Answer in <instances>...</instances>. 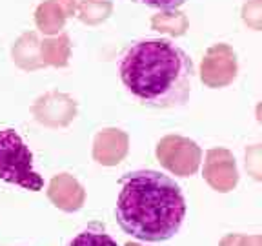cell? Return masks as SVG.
<instances>
[{"mask_svg":"<svg viewBox=\"0 0 262 246\" xmlns=\"http://www.w3.org/2000/svg\"><path fill=\"white\" fill-rule=\"evenodd\" d=\"M131 97L149 108H175L188 100L195 68L184 49L169 38H144L131 44L119 64Z\"/></svg>","mask_w":262,"mask_h":246,"instance_id":"6da1fadb","label":"cell"},{"mask_svg":"<svg viewBox=\"0 0 262 246\" xmlns=\"http://www.w3.org/2000/svg\"><path fill=\"white\" fill-rule=\"evenodd\" d=\"M115 215L127 235L146 242L168 241L186 217V199L169 175L139 170L120 179Z\"/></svg>","mask_w":262,"mask_h":246,"instance_id":"7a4b0ae2","label":"cell"},{"mask_svg":"<svg viewBox=\"0 0 262 246\" xmlns=\"http://www.w3.org/2000/svg\"><path fill=\"white\" fill-rule=\"evenodd\" d=\"M0 179L31 192L44 188V179L33 168V153L11 128L0 130Z\"/></svg>","mask_w":262,"mask_h":246,"instance_id":"3957f363","label":"cell"},{"mask_svg":"<svg viewBox=\"0 0 262 246\" xmlns=\"http://www.w3.org/2000/svg\"><path fill=\"white\" fill-rule=\"evenodd\" d=\"M66 246H119V242L107 234L102 222H91L77 235H73Z\"/></svg>","mask_w":262,"mask_h":246,"instance_id":"277c9868","label":"cell"},{"mask_svg":"<svg viewBox=\"0 0 262 246\" xmlns=\"http://www.w3.org/2000/svg\"><path fill=\"white\" fill-rule=\"evenodd\" d=\"M144 4L153 6L157 9H164V11H169V9H177L184 4L186 0H140Z\"/></svg>","mask_w":262,"mask_h":246,"instance_id":"5b68a950","label":"cell"}]
</instances>
